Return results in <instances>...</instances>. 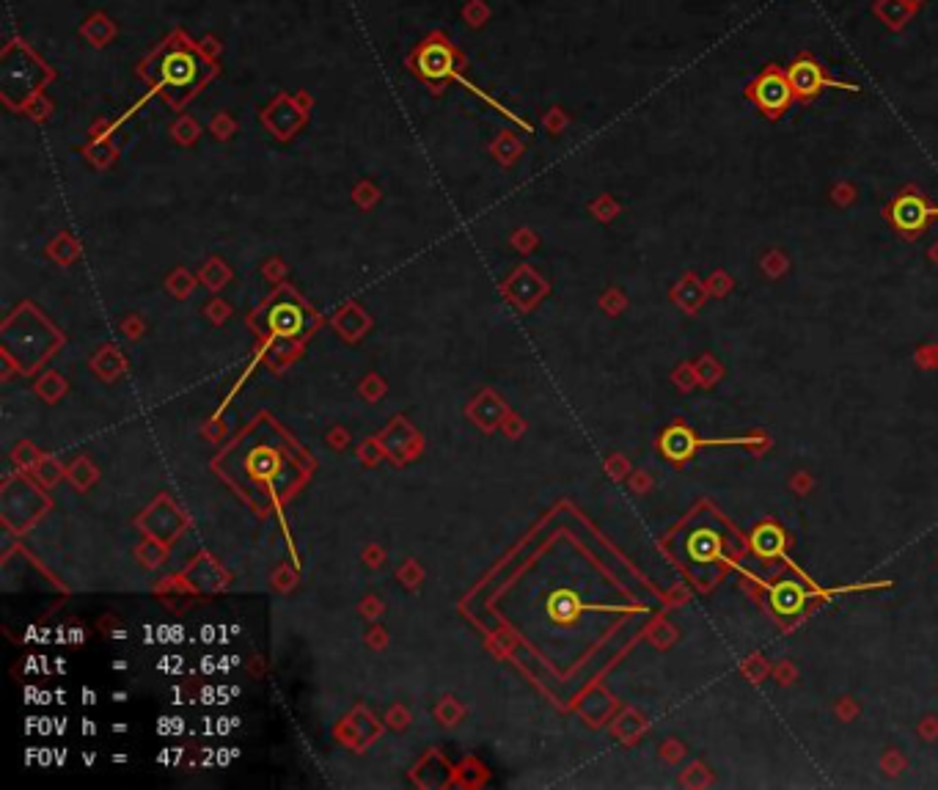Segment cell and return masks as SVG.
Segmentation results:
<instances>
[{
    "mask_svg": "<svg viewBox=\"0 0 938 790\" xmlns=\"http://www.w3.org/2000/svg\"><path fill=\"white\" fill-rule=\"evenodd\" d=\"M787 83H790V89L798 97H815L820 89L859 91L856 83H842V80L826 78L823 69L817 67L815 61H809V58H801V61H795L793 67L787 69Z\"/></svg>",
    "mask_w": 938,
    "mask_h": 790,
    "instance_id": "obj_1",
    "label": "cell"
},
{
    "mask_svg": "<svg viewBox=\"0 0 938 790\" xmlns=\"http://www.w3.org/2000/svg\"><path fill=\"white\" fill-rule=\"evenodd\" d=\"M793 97V89L787 83V75H779L776 69H768L757 83H754V100L762 111L779 113L787 108V102Z\"/></svg>",
    "mask_w": 938,
    "mask_h": 790,
    "instance_id": "obj_2",
    "label": "cell"
},
{
    "mask_svg": "<svg viewBox=\"0 0 938 790\" xmlns=\"http://www.w3.org/2000/svg\"><path fill=\"white\" fill-rule=\"evenodd\" d=\"M419 69L421 75H427L430 80H438L443 75H449L452 69V53L446 45H427L421 50L419 56Z\"/></svg>",
    "mask_w": 938,
    "mask_h": 790,
    "instance_id": "obj_3",
    "label": "cell"
},
{
    "mask_svg": "<svg viewBox=\"0 0 938 790\" xmlns=\"http://www.w3.org/2000/svg\"><path fill=\"white\" fill-rule=\"evenodd\" d=\"M188 64H190V61L185 56L171 58V61L166 64L168 78L174 80V83H185V80L193 78V67H188Z\"/></svg>",
    "mask_w": 938,
    "mask_h": 790,
    "instance_id": "obj_4",
    "label": "cell"
}]
</instances>
